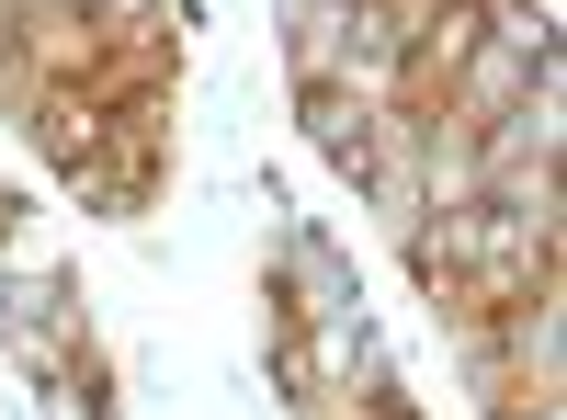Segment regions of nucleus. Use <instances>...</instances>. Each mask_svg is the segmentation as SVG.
Segmentation results:
<instances>
[{
    "instance_id": "obj_2",
    "label": "nucleus",
    "mask_w": 567,
    "mask_h": 420,
    "mask_svg": "<svg viewBox=\"0 0 567 420\" xmlns=\"http://www.w3.org/2000/svg\"><path fill=\"white\" fill-rule=\"evenodd\" d=\"M272 318H296V330H329V318H363V285H352V262L318 239V227H296V239L272 250V285H261Z\"/></svg>"
},
{
    "instance_id": "obj_4",
    "label": "nucleus",
    "mask_w": 567,
    "mask_h": 420,
    "mask_svg": "<svg viewBox=\"0 0 567 420\" xmlns=\"http://www.w3.org/2000/svg\"><path fill=\"white\" fill-rule=\"evenodd\" d=\"M12 23H23V0H0V58H12Z\"/></svg>"
},
{
    "instance_id": "obj_3",
    "label": "nucleus",
    "mask_w": 567,
    "mask_h": 420,
    "mask_svg": "<svg viewBox=\"0 0 567 420\" xmlns=\"http://www.w3.org/2000/svg\"><path fill=\"white\" fill-rule=\"evenodd\" d=\"M363 420H420V409H409V398H398V387H386V398H374V409H363Z\"/></svg>"
},
{
    "instance_id": "obj_1",
    "label": "nucleus",
    "mask_w": 567,
    "mask_h": 420,
    "mask_svg": "<svg viewBox=\"0 0 567 420\" xmlns=\"http://www.w3.org/2000/svg\"><path fill=\"white\" fill-rule=\"evenodd\" d=\"M58 182H69L91 216H148V194L171 182V103H125Z\"/></svg>"
}]
</instances>
